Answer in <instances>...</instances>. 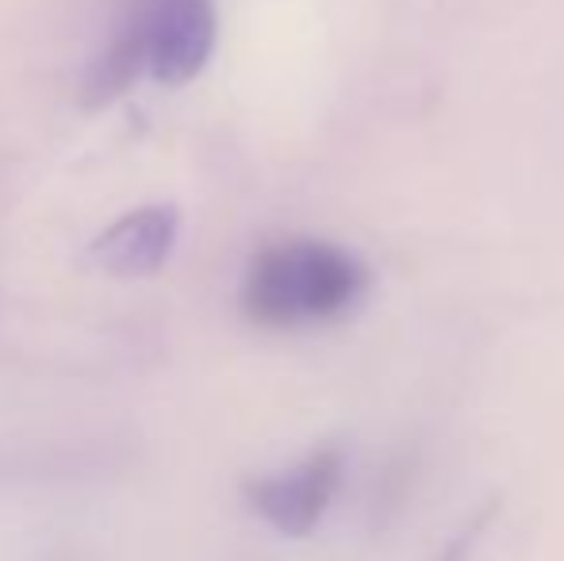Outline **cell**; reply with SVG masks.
I'll list each match as a JSON object with an SVG mask.
<instances>
[{"instance_id":"cell-1","label":"cell","mask_w":564,"mask_h":561,"mask_svg":"<svg viewBox=\"0 0 564 561\" xmlns=\"http://www.w3.org/2000/svg\"><path fill=\"white\" fill-rule=\"evenodd\" d=\"M369 292V270L327 239H281L246 262L238 304L265 331H307L338 323Z\"/></svg>"},{"instance_id":"cell-2","label":"cell","mask_w":564,"mask_h":561,"mask_svg":"<svg viewBox=\"0 0 564 561\" xmlns=\"http://www.w3.org/2000/svg\"><path fill=\"white\" fill-rule=\"evenodd\" d=\"M147 43V77L165 89H185L216 54V0H127Z\"/></svg>"},{"instance_id":"cell-3","label":"cell","mask_w":564,"mask_h":561,"mask_svg":"<svg viewBox=\"0 0 564 561\" xmlns=\"http://www.w3.org/2000/svg\"><path fill=\"white\" fill-rule=\"evenodd\" d=\"M341 477H346V454L338 446H319L289 470L246 481V504L276 535L304 539L335 504Z\"/></svg>"},{"instance_id":"cell-4","label":"cell","mask_w":564,"mask_h":561,"mask_svg":"<svg viewBox=\"0 0 564 561\" xmlns=\"http://www.w3.org/2000/svg\"><path fill=\"white\" fill-rule=\"evenodd\" d=\"M181 235V212L173 204H142L108 224L89 242V258L100 273L119 281L154 278L170 262Z\"/></svg>"},{"instance_id":"cell-5","label":"cell","mask_w":564,"mask_h":561,"mask_svg":"<svg viewBox=\"0 0 564 561\" xmlns=\"http://www.w3.org/2000/svg\"><path fill=\"white\" fill-rule=\"evenodd\" d=\"M480 527H484V516L473 519V527H465V531H460L457 539L449 542L446 554H442V561H468V550H473V542H476V535H480Z\"/></svg>"}]
</instances>
